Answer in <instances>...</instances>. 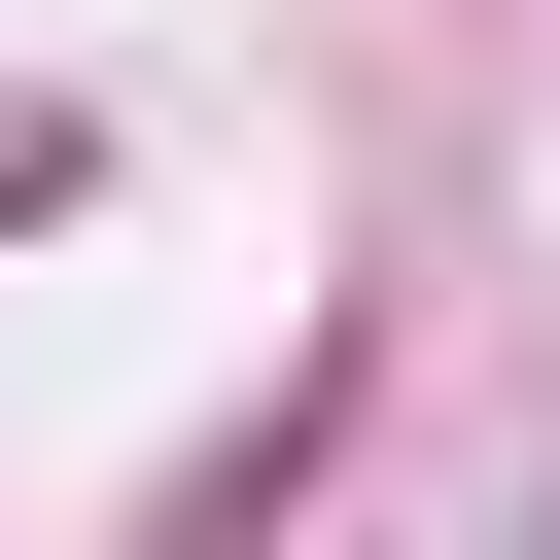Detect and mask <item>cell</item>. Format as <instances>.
Listing matches in <instances>:
<instances>
[]
</instances>
